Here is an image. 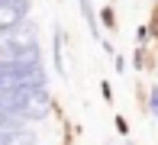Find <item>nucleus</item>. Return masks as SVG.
<instances>
[{"label": "nucleus", "mask_w": 158, "mask_h": 145, "mask_svg": "<svg viewBox=\"0 0 158 145\" xmlns=\"http://www.w3.org/2000/svg\"><path fill=\"white\" fill-rule=\"evenodd\" d=\"M0 129H23V119H16L13 113H6L0 106Z\"/></svg>", "instance_id": "423d86ee"}, {"label": "nucleus", "mask_w": 158, "mask_h": 145, "mask_svg": "<svg viewBox=\"0 0 158 145\" xmlns=\"http://www.w3.org/2000/svg\"><path fill=\"white\" fill-rule=\"evenodd\" d=\"M103 23H106V26H116V19H113V10H103Z\"/></svg>", "instance_id": "1a4fd4ad"}, {"label": "nucleus", "mask_w": 158, "mask_h": 145, "mask_svg": "<svg viewBox=\"0 0 158 145\" xmlns=\"http://www.w3.org/2000/svg\"><path fill=\"white\" fill-rule=\"evenodd\" d=\"M0 3H6V0H0Z\"/></svg>", "instance_id": "9d476101"}, {"label": "nucleus", "mask_w": 158, "mask_h": 145, "mask_svg": "<svg viewBox=\"0 0 158 145\" xmlns=\"http://www.w3.org/2000/svg\"><path fill=\"white\" fill-rule=\"evenodd\" d=\"M0 106L13 113L16 119H45L52 110V97H48L45 84H13L0 90Z\"/></svg>", "instance_id": "f257e3e1"}, {"label": "nucleus", "mask_w": 158, "mask_h": 145, "mask_svg": "<svg viewBox=\"0 0 158 145\" xmlns=\"http://www.w3.org/2000/svg\"><path fill=\"white\" fill-rule=\"evenodd\" d=\"M148 110H152V116L158 119V87H152V93H148Z\"/></svg>", "instance_id": "6e6552de"}, {"label": "nucleus", "mask_w": 158, "mask_h": 145, "mask_svg": "<svg viewBox=\"0 0 158 145\" xmlns=\"http://www.w3.org/2000/svg\"><path fill=\"white\" fill-rule=\"evenodd\" d=\"M13 84H45L42 58H3L0 61V90Z\"/></svg>", "instance_id": "f03ea898"}, {"label": "nucleus", "mask_w": 158, "mask_h": 145, "mask_svg": "<svg viewBox=\"0 0 158 145\" xmlns=\"http://www.w3.org/2000/svg\"><path fill=\"white\" fill-rule=\"evenodd\" d=\"M26 16H29V0H6V3H0V35L19 29L26 23Z\"/></svg>", "instance_id": "20e7f679"}, {"label": "nucleus", "mask_w": 158, "mask_h": 145, "mask_svg": "<svg viewBox=\"0 0 158 145\" xmlns=\"http://www.w3.org/2000/svg\"><path fill=\"white\" fill-rule=\"evenodd\" d=\"M81 13H84V19H87V26H90V32L100 39V26H97V13H94V3L90 0H81Z\"/></svg>", "instance_id": "39448f33"}, {"label": "nucleus", "mask_w": 158, "mask_h": 145, "mask_svg": "<svg viewBox=\"0 0 158 145\" xmlns=\"http://www.w3.org/2000/svg\"><path fill=\"white\" fill-rule=\"evenodd\" d=\"M0 55L3 58H39V39L35 29H13V32L0 35Z\"/></svg>", "instance_id": "7ed1b4c3"}, {"label": "nucleus", "mask_w": 158, "mask_h": 145, "mask_svg": "<svg viewBox=\"0 0 158 145\" xmlns=\"http://www.w3.org/2000/svg\"><path fill=\"white\" fill-rule=\"evenodd\" d=\"M61 29H55V68H58V74H64V58H61Z\"/></svg>", "instance_id": "0eeeda50"}]
</instances>
